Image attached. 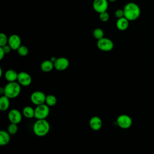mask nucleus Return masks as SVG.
Instances as JSON below:
<instances>
[{
  "instance_id": "6",
  "label": "nucleus",
  "mask_w": 154,
  "mask_h": 154,
  "mask_svg": "<svg viewBox=\"0 0 154 154\" xmlns=\"http://www.w3.org/2000/svg\"><path fill=\"white\" fill-rule=\"evenodd\" d=\"M97 46L99 49L104 52H108L111 51L114 48V43L112 41L106 37H103L97 40Z\"/></svg>"
},
{
  "instance_id": "10",
  "label": "nucleus",
  "mask_w": 154,
  "mask_h": 154,
  "mask_svg": "<svg viewBox=\"0 0 154 154\" xmlns=\"http://www.w3.org/2000/svg\"><path fill=\"white\" fill-rule=\"evenodd\" d=\"M22 113L17 109H12L8 113V119L12 123L18 124L22 119Z\"/></svg>"
},
{
  "instance_id": "20",
  "label": "nucleus",
  "mask_w": 154,
  "mask_h": 154,
  "mask_svg": "<svg viewBox=\"0 0 154 154\" xmlns=\"http://www.w3.org/2000/svg\"><path fill=\"white\" fill-rule=\"evenodd\" d=\"M57 102V97L53 94H48L46 97L45 103L49 106H53L56 105Z\"/></svg>"
},
{
  "instance_id": "7",
  "label": "nucleus",
  "mask_w": 154,
  "mask_h": 154,
  "mask_svg": "<svg viewBox=\"0 0 154 154\" xmlns=\"http://www.w3.org/2000/svg\"><path fill=\"white\" fill-rule=\"evenodd\" d=\"M46 96L41 91H35L31 93L30 96V100L31 102L37 106L45 103Z\"/></svg>"
},
{
  "instance_id": "31",
  "label": "nucleus",
  "mask_w": 154,
  "mask_h": 154,
  "mask_svg": "<svg viewBox=\"0 0 154 154\" xmlns=\"http://www.w3.org/2000/svg\"><path fill=\"white\" fill-rule=\"evenodd\" d=\"M2 70L1 68H0V77H2Z\"/></svg>"
},
{
  "instance_id": "25",
  "label": "nucleus",
  "mask_w": 154,
  "mask_h": 154,
  "mask_svg": "<svg viewBox=\"0 0 154 154\" xmlns=\"http://www.w3.org/2000/svg\"><path fill=\"white\" fill-rule=\"evenodd\" d=\"M99 19L100 21H102L103 22H105L109 20V15L108 13L106 11L99 13Z\"/></svg>"
},
{
  "instance_id": "16",
  "label": "nucleus",
  "mask_w": 154,
  "mask_h": 154,
  "mask_svg": "<svg viewBox=\"0 0 154 154\" xmlns=\"http://www.w3.org/2000/svg\"><path fill=\"white\" fill-rule=\"evenodd\" d=\"M54 68V64L50 60L43 61L40 65V69L43 72H49Z\"/></svg>"
},
{
  "instance_id": "13",
  "label": "nucleus",
  "mask_w": 154,
  "mask_h": 154,
  "mask_svg": "<svg viewBox=\"0 0 154 154\" xmlns=\"http://www.w3.org/2000/svg\"><path fill=\"white\" fill-rule=\"evenodd\" d=\"M89 125L93 131H99L102 128V121L100 117L93 116L89 121Z\"/></svg>"
},
{
  "instance_id": "28",
  "label": "nucleus",
  "mask_w": 154,
  "mask_h": 154,
  "mask_svg": "<svg viewBox=\"0 0 154 154\" xmlns=\"http://www.w3.org/2000/svg\"><path fill=\"white\" fill-rule=\"evenodd\" d=\"M5 54V53L4 51L3 50L2 48L0 47V60H2L4 58Z\"/></svg>"
},
{
  "instance_id": "11",
  "label": "nucleus",
  "mask_w": 154,
  "mask_h": 154,
  "mask_svg": "<svg viewBox=\"0 0 154 154\" xmlns=\"http://www.w3.org/2000/svg\"><path fill=\"white\" fill-rule=\"evenodd\" d=\"M54 68L58 71H63L67 69L69 66V61L65 57H59L54 62Z\"/></svg>"
},
{
  "instance_id": "9",
  "label": "nucleus",
  "mask_w": 154,
  "mask_h": 154,
  "mask_svg": "<svg viewBox=\"0 0 154 154\" xmlns=\"http://www.w3.org/2000/svg\"><path fill=\"white\" fill-rule=\"evenodd\" d=\"M17 81L20 85L27 87L31 84L32 78L31 75L27 72H20L18 73Z\"/></svg>"
},
{
  "instance_id": "30",
  "label": "nucleus",
  "mask_w": 154,
  "mask_h": 154,
  "mask_svg": "<svg viewBox=\"0 0 154 154\" xmlns=\"http://www.w3.org/2000/svg\"><path fill=\"white\" fill-rule=\"evenodd\" d=\"M57 58H55V57H51V59H50V60L52 61V62H53L54 63V62L56 61V60H57Z\"/></svg>"
},
{
  "instance_id": "2",
  "label": "nucleus",
  "mask_w": 154,
  "mask_h": 154,
  "mask_svg": "<svg viewBox=\"0 0 154 154\" xmlns=\"http://www.w3.org/2000/svg\"><path fill=\"white\" fill-rule=\"evenodd\" d=\"M50 125L46 119L37 120L33 125V132L38 137H43L48 134Z\"/></svg>"
},
{
  "instance_id": "27",
  "label": "nucleus",
  "mask_w": 154,
  "mask_h": 154,
  "mask_svg": "<svg viewBox=\"0 0 154 154\" xmlns=\"http://www.w3.org/2000/svg\"><path fill=\"white\" fill-rule=\"evenodd\" d=\"M0 47H1V46H0ZM2 48L3 50L4 51L5 54L10 53V51H11V47L9 46L8 44H7V45H5V46H2Z\"/></svg>"
},
{
  "instance_id": "23",
  "label": "nucleus",
  "mask_w": 154,
  "mask_h": 154,
  "mask_svg": "<svg viewBox=\"0 0 154 154\" xmlns=\"http://www.w3.org/2000/svg\"><path fill=\"white\" fill-rule=\"evenodd\" d=\"M17 53L19 55H20L22 57H25L28 54L29 52V50L28 49V48L25 46L23 45H21L17 50Z\"/></svg>"
},
{
  "instance_id": "24",
  "label": "nucleus",
  "mask_w": 154,
  "mask_h": 154,
  "mask_svg": "<svg viewBox=\"0 0 154 154\" xmlns=\"http://www.w3.org/2000/svg\"><path fill=\"white\" fill-rule=\"evenodd\" d=\"M8 38L4 33H1L0 34V46H4L8 44Z\"/></svg>"
},
{
  "instance_id": "32",
  "label": "nucleus",
  "mask_w": 154,
  "mask_h": 154,
  "mask_svg": "<svg viewBox=\"0 0 154 154\" xmlns=\"http://www.w3.org/2000/svg\"><path fill=\"white\" fill-rule=\"evenodd\" d=\"M108 1H109V2H115V1H116L117 0H108Z\"/></svg>"
},
{
  "instance_id": "14",
  "label": "nucleus",
  "mask_w": 154,
  "mask_h": 154,
  "mask_svg": "<svg viewBox=\"0 0 154 154\" xmlns=\"http://www.w3.org/2000/svg\"><path fill=\"white\" fill-rule=\"evenodd\" d=\"M116 27L120 31H125L128 29L129 25V21L125 17L119 18L116 22Z\"/></svg>"
},
{
  "instance_id": "21",
  "label": "nucleus",
  "mask_w": 154,
  "mask_h": 154,
  "mask_svg": "<svg viewBox=\"0 0 154 154\" xmlns=\"http://www.w3.org/2000/svg\"><path fill=\"white\" fill-rule=\"evenodd\" d=\"M93 35L94 36V37L96 39V40H100L102 38L104 37V32L103 31V29L102 28H96L94 29L93 32Z\"/></svg>"
},
{
  "instance_id": "29",
  "label": "nucleus",
  "mask_w": 154,
  "mask_h": 154,
  "mask_svg": "<svg viewBox=\"0 0 154 154\" xmlns=\"http://www.w3.org/2000/svg\"><path fill=\"white\" fill-rule=\"evenodd\" d=\"M0 93L1 94H4V87L0 88Z\"/></svg>"
},
{
  "instance_id": "8",
  "label": "nucleus",
  "mask_w": 154,
  "mask_h": 154,
  "mask_svg": "<svg viewBox=\"0 0 154 154\" xmlns=\"http://www.w3.org/2000/svg\"><path fill=\"white\" fill-rule=\"evenodd\" d=\"M93 7L95 11L99 14L106 11L108 7V0H94L93 2Z\"/></svg>"
},
{
  "instance_id": "19",
  "label": "nucleus",
  "mask_w": 154,
  "mask_h": 154,
  "mask_svg": "<svg viewBox=\"0 0 154 154\" xmlns=\"http://www.w3.org/2000/svg\"><path fill=\"white\" fill-rule=\"evenodd\" d=\"M22 113L25 117L27 119H32L34 117L35 109L30 106H26L23 108Z\"/></svg>"
},
{
  "instance_id": "1",
  "label": "nucleus",
  "mask_w": 154,
  "mask_h": 154,
  "mask_svg": "<svg viewBox=\"0 0 154 154\" xmlns=\"http://www.w3.org/2000/svg\"><path fill=\"white\" fill-rule=\"evenodd\" d=\"M124 17L129 21H134L138 19L141 14V10L138 4L135 2L127 3L124 8Z\"/></svg>"
},
{
  "instance_id": "26",
  "label": "nucleus",
  "mask_w": 154,
  "mask_h": 154,
  "mask_svg": "<svg viewBox=\"0 0 154 154\" xmlns=\"http://www.w3.org/2000/svg\"><path fill=\"white\" fill-rule=\"evenodd\" d=\"M115 16L119 19V18H121L124 17V10L123 9H117L115 11L114 13Z\"/></svg>"
},
{
  "instance_id": "22",
  "label": "nucleus",
  "mask_w": 154,
  "mask_h": 154,
  "mask_svg": "<svg viewBox=\"0 0 154 154\" xmlns=\"http://www.w3.org/2000/svg\"><path fill=\"white\" fill-rule=\"evenodd\" d=\"M18 131V128H17V124L15 123H11L7 128V131L10 135H14L17 133Z\"/></svg>"
},
{
  "instance_id": "3",
  "label": "nucleus",
  "mask_w": 154,
  "mask_h": 154,
  "mask_svg": "<svg viewBox=\"0 0 154 154\" xmlns=\"http://www.w3.org/2000/svg\"><path fill=\"white\" fill-rule=\"evenodd\" d=\"M21 87L17 82H9L4 87V94L9 99L17 97L20 93Z\"/></svg>"
},
{
  "instance_id": "18",
  "label": "nucleus",
  "mask_w": 154,
  "mask_h": 154,
  "mask_svg": "<svg viewBox=\"0 0 154 154\" xmlns=\"http://www.w3.org/2000/svg\"><path fill=\"white\" fill-rule=\"evenodd\" d=\"M10 99L5 95L1 96L0 97V110L5 111L7 110L10 106Z\"/></svg>"
},
{
  "instance_id": "12",
  "label": "nucleus",
  "mask_w": 154,
  "mask_h": 154,
  "mask_svg": "<svg viewBox=\"0 0 154 154\" xmlns=\"http://www.w3.org/2000/svg\"><path fill=\"white\" fill-rule=\"evenodd\" d=\"M8 44L12 50H17L21 46V39L17 34H12L8 37Z\"/></svg>"
},
{
  "instance_id": "15",
  "label": "nucleus",
  "mask_w": 154,
  "mask_h": 154,
  "mask_svg": "<svg viewBox=\"0 0 154 154\" xmlns=\"http://www.w3.org/2000/svg\"><path fill=\"white\" fill-rule=\"evenodd\" d=\"M18 73L13 69H8L5 73V78L9 82H14L17 79Z\"/></svg>"
},
{
  "instance_id": "4",
  "label": "nucleus",
  "mask_w": 154,
  "mask_h": 154,
  "mask_svg": "<svg viewBox=\"0 0 154 154\" xmlns=\"http://www.w3.org/2000/svg\"><path fill=\"white\" fill-rule=\"evenodd\" d=\"M34 118L37 120L46 119L50 112L49 106L46 103L41 104L36 106L35 108Z\"/></svg>"
},
{
  "instance_id": "5",
  "label": "nucleus",
  "mask_w": 154,
  "mask_h": 154,
  "mask_svg": "<svg viewBox=\"0 0 154 154\" xmlns=\"http://www.w3.org/2000/svg\"><path fill=\"white\" fill-rule=\"evenodd\" d=\"M116 123L120 128L126 129L132 126V120L131 117L127 114H121L117 117Z\"/></svg>"
},
{
  "instance_id": "17",
  "label": "nucleus",
  "mask_w": 154,
  "mask_h": 154,
  "mask_svg": "<svg viewBox=\"0 0 154 154\" xmlns=\"http://www.w3.org/2000/svg\"><path fill=\"white\" fill-rule=\"evenodd\" d=\"M10 141V134L8 131L1 130L0 131V145H7Z\"/></svg>"
}]
</instances>
